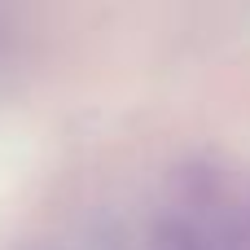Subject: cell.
Returning <instances> with one entry per match:
<instances>
[{"mask_svg":"<svg viewBox=\"0 0 250 250\" xmlns=\"http://www.w3.org/2000/svg\"><path fill=\"white\" fill-rule=\"evenodd\" d=\"M163 250H250V176L198 171L163 211Z\"/></svg>","mask_w":250,"mask_h":250,"instance_id":"obj_1","label":"cell"}]
</instances>
